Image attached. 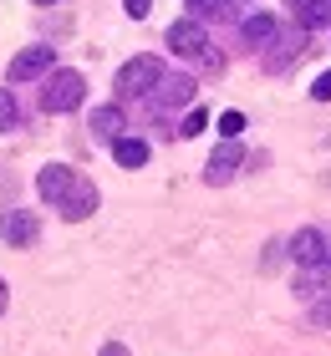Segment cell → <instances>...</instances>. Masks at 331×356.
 <instances>
[{
    "label": "cell",
    "mask_w": 331,
    "mask_h": 356,
    "mask_svg": "<svg viewBox=\"0 0 331 356\" xmlns=\"http://www.w3.org/2000/svg\"><path fill=\"white\" fill-rule=\"evenodd\" d=\"M77 178H82L77 168H66V163H46V168L36 173V193H41L46 204H56V209H61V199L77 188Z\"/></svg>",
    "instance_id": "cell-7"
},
{
    "label": "cell",
    "mask_w": 331,
    "mask_h": 356,
    "mask_svg": "<svg viewBox=\"0 0 331 356\" xmlns=\"http://www.w3.org/2000/svg\"><path fill=\"white\" fill-rule=\"evenodd\" d=\"M102 356H128V346H123V341H107V346H102Z\"/></svg>",
    "instance_id": "cell-23"
},
{
    "label": "cell",
    "mask_w": 331,
    "mask_h": 356,
    "mask_svg": "<svg viewBox=\"0 0 331 356\" xmlns=\"http://www.w3.org/2000/svg\"><path fill=\"white\" fill-rule=\"evenodd\" d=\"M240 163H245V153H240V143H220V148L209 153V163H204V184H229V178L240 173Z\"/></svg>",
    "instance_id": "cell-8"
},
{
    "label": "cell",
    "mask_w": 331,
    "mask_h": 356,
    "mask_svg": "<svg viewBox=\"0 0 331 356\" xmlns=\"http://www.w3.org/2000/svg\"><path fill=\"white\" fill-rule=\"evenodd\" d=\"M87 127H92V138H97V143H118V138H123V107H118V102L97 107L92 118H87Z\"/></svg>",
    "instance_id": "cell-11"
},
{
    "label": "cell",
    "mask_w": 331,
    "mask_h": 356,
    "mask_svg": "<svg viewBox=\"0 0 331 356\" xmlns=\"http://www.w3.org/2000/svg\"><path fill=\"white\" fill-rule=\"evenodd\" d=\"M10 127H21V102H15V92L0 87V133H10Z\"/></svg>",
    "instance_id": "cell-15"
},
{
    "label": "cell",
    "mask_w": 331,
    "mask_h": 356,
    "mask_svg": "<svg viewBox=\"0 0 331 356\" xmlns=\"http://www.w3.org/2000/svg\"><path fill=\"white\" fill-rule=\"evenodd\" d=\"M158 82H163V61L143 51V56L123 61V72H118V97H153Z\"/></svg>",
    "instance_id": "cell-2"
},
{
    "label": "cell",
    "mask_w": 331,
    "mask_h": 356,
    "mask_svg": "<svg viewBox=\"0 0 331 356\" xmlns=\"http://www.w3.org/2000/svg\"><path fill=\"white\" fill-rule=\"evenodd\" d=\"M311 97H316V102H331V72H321L316 82H311Z\"/></svg>",
    "instance_id": "cell-20"
},
{
    "label": "cell",
    "mask_w": 331,
    "mask_h": 356,
    "mask_svg": "<svg viewBox=\"0 0 331 356\" xmlns=\"http://www.w3.org/2000/svg\"><path fill=\"white\" fill-rule=\"evenodd\" d=\"M0 239L15 245V250H31V245L41 239L36 214H31V209H6V214H0Z\"/></svg>",
    "instance_id": "cell-5"
},
{
    "label": "cell",
    "mask_w": 331,
    "mask_h": 356,
    "mask_svg": "<svg viewBox=\"0 0 331 356\" xmlns=\"http://www.w3.org/2000/svg\"><path fill=\"white\" fill-rule=\"evenodd\" d=\"M194 76H163V82H158V92H153V107H163V112H169V107H189L194 102Z\"/></svg>",
    "instance_id": "cell-9"
},
{
    "label": "cell",
    "mask_w": 331,
    "mask_h": 356,
    "mask_svg": "<svg viewBox=\"0 0 331 356\" xmlns=\"http://www.w3.org/2000/svg\"><path fill=\"white\" fill-rule=\"evenodd\" d=\"M295 21H301V31L326 26L331 21V0H311V6H301V10H295Z\"/></svg>",
    "instance_id": "cell-14"
},
{
    "label": "cell",
    "mask_w": 331,
    "mask_h": 356,
    "mask_svg": "<svg viewBox=\"0 0 331 356\" xmlns=\"http://www.w3.org/2000/svg\"><path fill=\"white\" fill-rule=\"evenodd\" d=\"M0 311H6V280H0Z\"/></svg>",
    "instance_id": "cell-24"
},
{
    "label": "cell",
    "mask_w": 331,
    "mask_h": 356,
    "mask_svg": "<svg viewBox=\"0 0 331 356\" xmlns=\"http://www.w3.org/2000/svg\"><path fill=\"white\" fill-rule=\"evenodd\" d=\"M56 67V46H26V51H15L10 61V82H36Z\"/></svg>",
    "instance_id": "cell-6"
},
{
    "label": "cell",
    "mask_w": 331,
    "mask_h": 356,
    "mask_svg": "<svg viewBox=\"0 0 331 356\" xmlns=\"http://www.w3.org/2000/svg\"><path fill=\"white\" fill-rule=\"evenodd\" d=\"M229 0H189V15L194 21H214V15H224Z\"/></svg>",
    "instance_id": "cell-16"
},
{
    "label": "cell",
    "mask_w": 331,
    "mask_h": 356,
    "mask_svg": "<svg viewBox=\"0 0 331 356\" xmlns=\"http://www.w3.org/2000/svg\"><path fill=\"white\" fill-rule=\"evenodd\" d=\"M36 6H56V0H36Z\"/></svg>",
    "instance_id": "cell-26"
},
{
    "label": "cell",
    "mask_w": 331,
    "mask_h": 356,
    "mask_svg": "<svg viewBox=\"0 0 331 356\" xmlns=\"http://www.w3.org/2000/svg\"><path fill=\"white\" fill-rule=\"evenodd\" d=\"M169 51H174V56H189V61H220V56L209 51L204 21H194V15H184V21L169 26Z\"/></svg>",
    "instance_id": "cell-3"
},
{
    "label": "cell",
    "mask_w": 331,
    "mask_h": 356,
    "mask_svg": "<svg viewBox=\"0 0 331 356\" xmlns=\"http://www.w3.org/2000/svg\"><path fill=\"white\" fill-rule=\"evenodd\" d=\"M301 6H311V0H291V10H301Z\"/></svg>",
    "instance_id": "cell-25"
},
{
    "label": "cell",
    "mask_w": 331,
    "mask_h": 356,
    "mask_svg": "<svg viewBox=\"0 0 331 356\" xmlns=\"http://www.w3.org/2000/svg\"><path fill=\"white\" fill-rule=\"evenodd\" d=\"M123 10L132 15V21H143V15H148V10H153V0H123Z\"/></svg>",
    "instance_id": "cell-21"
},
{
    "label": "cell",
    "mask_w": 331,
    "mask_h": 356,
    "mask_svg": "<svg viewBox=\"0 0 331 356\" xmlns=\"http://www.w3.org/2000/svg\"><path fill=\"white\" fill-rule=\"evenodd\" d=\"M204 122H209L204 112L189 107V112H184V122H178V138H199V133H204Z\"/></svg>",
    "instance_id": "cell-17"
},
{
    "label": "cell",
    "mask_w": 331,
    "mask_h": 356,
    "mask_svg": "<svg viewBox=\"0 0 331 356\" xmlns=\"http://www.w3.org/2000/svg\"><path fill=\"white\" fill-rule=\"evenodd\" d=\"M82 97H87V82H82V72L56 67L52 76H46V87H41V107L61 118V112H77V107H82Z\"/></svg>",
    "instance_id": "cell-1"
},
{
    "label": "cell",
    "mask_w": 331,
    "mask_h": 356,
    "mask_svg": "<svg viewBox=\"0 0 331 356\" xmlns=\"http://www.w3.org/2000/svg\"><path fill=\"white\" fill-rule=\"evenodd\" d=\"M286 250H291V260L301 265V270H321V265H326L331 239H326L321 229H311V224H306V229H295V234H291V245H286Z\"/></svg>",
    "instance_id": "cell-4"
},
{
    "label": "cell",
    "mask_w": 331,
    "mask_h": 356,
    "mask_svg": "<svg viewBox=\"0 0 331 356\" xmlns=\"http://www.w3.org/2000/svg\"><path fill=\"white\" fill-rule=\"evenodd\" d=\"M240 133H245V112H224V118H220V138L235 143Z\"/></svg>",
    "instance_id": "cell-18"
},
{
    "label": "cell",
    "mask_w": 331,
    "mask_h": 356,
    "mask_svg": "<svg viewBox=\"0 0 331 356\" xmlns=\"http://www.w3.org/2000/svg\"><path fill=\"white\" fill-rule=\"evenodd\" d=\"M311 321H316V326H326V331H331V296H326V300L316 305V311H311Z\"/></svg>",
    "instance_id": "cell-22"
},
{
    "label": "cell",
    "mask_w": 331,
    "mask_h": 356,
    "mask_svg": "<svg viewBox=\"0 0 331 356\" xmlns=\"http://www.w3.org/2000/svg\"><path fill=\"white\" fill-rule=\"evenodd\" d=\"M112 158H118V168H143L148 163V143L143 138H118L112 143Z\"/></svg>",
    "instance_id": "cell-13"
},
{
    "label": "cell",
    "mask_w": 331,
    "mask_h": 356,
    "mask_svg": "<svg viewBox=\"0 0 331 356\" xmlns=\"http://www.w3.org/2000/svg\"><path fill=\"white\" fill-rule=\"evenodd\" d=\"M295 296H321V280H316V270L295 275Z\"/></svg>",
    "instance_id": "cell-19"
},
{
    "label": "cell",
    "mask_w": 331,
    "mask_h": 356,
    "mask_svg": "<svg viewBox=\"0 0 331 356\" xmlns=\"http://www.w3.org/2000/svg\"><path fill=\"white\" fill-rule=\"evenodd\" d=\"M240 36L250 41V46H270L280 36V26H275V15H250V21L240 26Z\"/></svg>",
    "instance_id": "cell-12"
},
{
    "label": "cell",
    "mask_w": 331,
    "mask_h": 356,
    "mask_svg": "<svg viewBox=\"0 0 331 356\" xmlns=\"http://www.w3.org/2000/svg\"><path fill=\"white\" fill-rule=\"evenodd\" d=\"M326 265H331V250H326Z\"/></svg>",
    "instance_id": "cell-27"
},
{
    "label": "cell",
    "mask_w": 331,
    "mask_h": 356,
    "mask_svg": "<svg viewBox=\"0 0 331 356\" xmlns=\"http://www.w3.org/2000/svg\"><path fill=\"white\" fill-rule=\"evenodd\" d=\"M92 209H97V184H87V178H77V188H72V193L61 199V209H56V214L77 224V219H87Z\"/></svg>",
    "instance_id": "cell-10"
}]
</instances>
